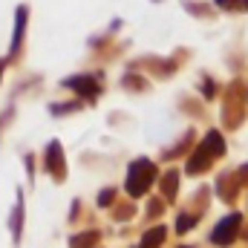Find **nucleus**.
I'll list each match as a JSON object with an SVG mask.
<instances>
[{
    "label": "nucleus",
    "instance_id": "obj_1",
    "mask_svg": "<svg viewBox=\"0 0 248 248\" xmlns=\"http://www.w3.org/2000/svg\"><path fill=\"white\" fill-rule=\"evenodd\" d=\"M234 228H240V217H228V219L217 228L214 240H217V243H231V240H234Z\"/></svg>",
    "mask_w": 248,
    "mask_h": 248
}]
</instances>
